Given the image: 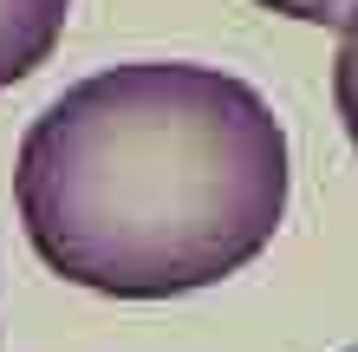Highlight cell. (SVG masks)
<instances>
[{"mask_svg":"<svg viewBox=\"0 0 358 352\" xmlns=\"http://www.w3.org/2000/svg\"><path fill=\"white\" fill-rule=\"evenodd\" d=\"M13 202L33 255L92 294L170 300L228 281L287 216V131L248 78L131 59L27 124Z\"/></svg>","mask_w":358,"mask_h":352,"instance_id":"6da1fadb","label":"cell"},{"mask_svg":"<svg viewBox=\"0 0 358 352\" xmlns=\"http://www.w3.org/2000/svg\"><path fill=\"white\" fill-rule=\"evenodd\" d=\"M66 13H72V0H0V92L52 59Z\"/></svg>","mask_w":358,"mask_h":352,"instance_id":"7a4b0ae2","label":"cell"},{"mask_svg":"<svg viewBox=\"0 0 358 352\" xmlns=\"http://www.w3.org/2000/svg\"><path fill=\"white\" fill-rule=\"evenodd\" d=\"M332 105H339L345 137H352V150H358V7H352V20L339 27V59H332Z\"/></svg>","mask_w":358,"mask_h":352,"instance_id":"3957f363","label":"cell"},{"mask_svg":"<svg viewBox=\"0 0 358 352\" xmlns=\"http://www.w3.org/2000/svg\"><path fill=\"white\" fill-rule=\"evenodd\" d=\"M261 7H273V13H293V20H306V27H345L358 0H261Z\"/></svg>","mask_w":358,"mask_h":352,"instance_id":"277c9868","label":"cell"}]
</instances>
